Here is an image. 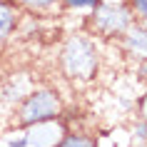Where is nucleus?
Listing matches in <instances>:
<instances>
[{"label": "nucleus", "instance_id": "obj_4", "mask_svg": "<svg viewBox=\"0 0 147 147\" xmlns=\"http://www.w3.org/2000/svg\"><path fill=\"white\" fill-rule=\"evenodd\" d=\"M125 45L132 55H137L142 60H147V28L142 25H135V28H127L125 30Z\"/></svg>", "mask_w": 147, "mask_h": 147}, {"label": "nucleus", "instance_id": "obj_10", "mask_svg": "<svg viewBox=\"0 0 147 147\" xmlns=\"http://www.w3.org/2000/svg\"><path fill=\"white\" fill-rule=\"evenodd\" d=\"M142 75H145V80H147V60H145V65H142Z\"/></svg>", "mask_w": 147, "mask_h": 147}, {"label": "nucleus", "instance_id": "obj_3", "mask_svg": "<svg viewBox=\"0 0 147 147\" xmlns=\"http://www.w3.org/2000/svg\"><path fill=\"white\" fill-rule=\"evenodd\" d=\"M132 10L127 5H97L92 15L95 30L102 35H122L127 28L132 25Z\"/></svg>", "mask_w": 147, "mask_h": 147}, {"label": "nucleus", "instance_id": "obj_9", "mask_svg": "<svg viewBox=\"0 0 147 147\" xmlns=\"http://www.w3.org/2000/svg\"><path fill=\"white\" fill-rule=\"evenodd\" d=\"M67 8H97L100 0H65Z\"/></svg>", "mask_w": 147, "mask_h": 147}, {"label": "nucleus", "instance_id": "obj_1", "mask_svg": "<svg viewBox=\"0 0 147 147\" xmlns=\"http://www.w3.org/2000/svg\"><path fill=\"white\" fill-rule=\"evenodd\" d=\"M62 70L75 80H90L97 72V50L85 38H70L60 55Z\"/></svg>", "mask_w": 147, "mask_h": 147}, {"label": "nucleus", "instance_id": "obj_7", "mask_svg": "<svg viewBox=\"0 0 147 147\" xmlns=\"http://www.w3.org/2000/svg\"><path fill=\"white\" fill-rule=\"evenodd\" d=\"M57 147H95V145H92L87 137H80V135H67V137L62 140Z\"/></svg>", "mask_w": 147, "mask_h": 147}, {"label": "nucleus", "instance_id": "obj_6", "mask_svg": "<svg viewBox=\"0 0 147 147\" xmlns=\"http://www.w3.org/2000/svg\"><path fill=\"white\" fill-rule=\"evenodd\" d=\"M132 3V18L142 23V28H147V0H130Z\"/></svg>", "mask_w": 147, "mask_h": 147}, {"label": "nucleus", "instance_id": "obj_2", "mask_svg": "<svg viewBox=\"0 0 147 147\" xmlns=\"http://www.w3.org/2000/svg\"><path fill=\"white\" fill-rule=\"evenodd\" d=\"M60 115V100L53 90H38L25 97L20 107V125H40Z\"/></svg>", "mask_w": 147, "mask_h": 147}, {"label": "nucleus", "instance_id": "obj_8", "mask_svg": "<svg viewBox=\"0 0 147 147\" xmlns=\"http://www.w3.org/2000/svg\"><path fill=\"white\" fill-rule=\"evenodd\" d=\"M18 3L30 10H47V8H53L57 0H18Z\"/></svg>", "mask_w": 147, "mask_h": 147}, {"label": "nucleus", "instance_id": "obj_5", "mask_svg": "<svg viewBox=\"0 0 147 147\" xmlns=\"http://www.w3.org/2000/svg\"><path fill=\"white\" fill-rule=\"evenodd\" d=\"M15 20H18V10L13 8V3L0 0V40H5L10 32H13Z\"/></svg>", "mask_w": 147, "mask_h": 147}]
</instances>
